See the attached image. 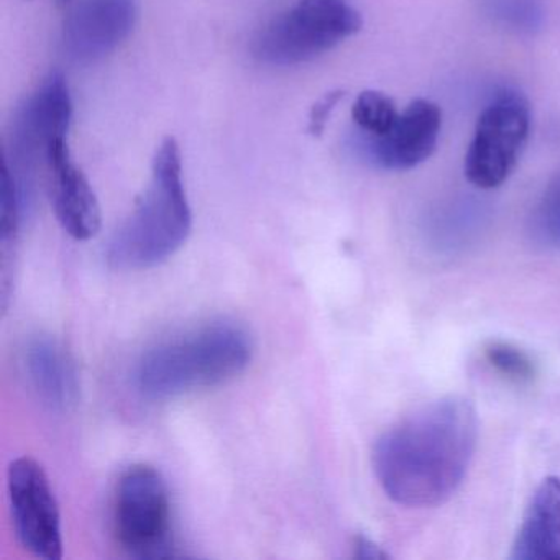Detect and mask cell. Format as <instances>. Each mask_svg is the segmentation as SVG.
I'll use <instances>...</instances> for the list:
<instances>
[{
  "label": "cell",
  "mask_w": 560,
  "mask_h": 560,
  "mask_svg": "<svg viewBox=\"0 0 560 560\" xmlns=\"http://www.w3.org/2000/svg\"><path fill=\"white\" fill-rule=\"evenodd\" d=\"M514 560H560V478L547 477L534 491L511 547Z\"/></svg>",
  "instance_id": "cell-12"
},
{
  "label": "cell",
  "mask_w": 560,
  "mask_h": 560,
  "mask_svg": "<svg viewBox=\"0 0 560 560\" xmlns=\"http://www.w3.org/2000/svg\"><path fill=\"white\" fill-rule=\"evenodd\" d=\"M362 25L349 0H298L258 32L252 54L270 67L310 63L359 34Z\"/></svg>",
  "instance_id": "cell-4"
},
{
  "label": "cell",
  "mask_w": 560,
  "mask_h": 560,
  "mask_svg": "<svg viewBox=\"0 0 560 560\" xmlns=\"http://www.w3.org/2000/svg\"><path fill=\"white\" fill-rule=\"evenodd\" d=\"M116 533L120 546L133 557L173 556L172 500L165 478L145 464L124 471L116 493Z\"/></svg>",
  "instance_id": "cell-5"
},
{
  "label": "cell",
  "mask_w": 560,
  "mask_h": 560,
  "mask_svg": "<svg viewBox=\"0 0 560 560\" xmlns=\"http://www.w3.org/2000/svg\"><path fill=\"white\" fill-rule=\"evenodd\" d=\"M483 357L488 365L510 382L530 383L537 375V366L529 353L514 343L491 340L483 347Z\"/></svg>",
  "instance_id": "cell-16"
},
{
  "label": "cell",
  "mask_w": 560,
  "mask_h": 560,
  "mask_svg": "<svg viewBox=\"0 0 560 560\" xmlns=\"http://www.w3.org/2000/svg\"><path fill=\"white\" fill-rule=\"evenodd\" d=\"M24 366L38 398L57 411L77 405L80 376L77 365L61 343L50 337H37L24 352Z\"/></svg>",
  "instance_id": "cell-11"
},
{
  "label": "cell",
  "mask_w": 560,
  "mask_h": 560,
  "mask_svg": "<svg viewBox=\"0 0 560 560\" xmlns=\"http://www.w3.org/2000/svg\"><path fill=\"white\" fill-rule=\"evenodd\" d=\"M353 556L357 559H386L388 553L383 552L378 544L373 542L372 539L365 536H357L355 544H353Z\"/></svg>",
  "instance_id": "cell-18"
},
{
  "label": "cell",
  "mask_w": 560,
  "mask_h": 560,
  "mask_svg": "<svg viewBox=\"0 0 560 560\" xmlns=\"http://www.w3.org/2000/svg\"><path fill=\"white\" fill-rule=\"evenodd\" d=\"M399 110L388 94L363 91L352 107V119L360 136L382 137L395 126Z\"/></svg>",
  "instance_id": "cell-14"
},
{
  "label": "cell",
  "mask_w": 560,
  "mask_h": 560,
  "mask_svg": "<svg viewBox=\"0 0 560 560\" xmlns=\"http://www.w3.org/2000/svg\"><path fill=\"white\" fill-rule=\"evenodd\" d=\"M477 439V412L468 399H435L380 435L373 447V471L395 503L438 506L464 481Z\"/></svg>",
  "instance_id": "cell-1"
},
{
  "label": "cell",
  "mask_w": 560,
  "mask_h": 560,
  "mask_svg": "<svg viewBox=\"0 0 560 560\" xmlns=\"http://www.w3.org/2000/svg\"><path fill=\"white\" fill-rule=\"evenodd\" d=\"M254 346L244 327L212 323L159 343L137 363L136 385L150 399H168L241 375Z\"/></svg>",
  "instance_id": "cell-3"
},
{
  "label": "cell",
  "mask_w": 560,
  "mask_h": 560,
  "mask_svg": "<svg viewBox=\"0 0 560 560\" xmlns=\"http://www.w3.org/2000/svg\"><path fill=\"white\" fill-rule=\"evenodd\" d=\"M8 498L15 536L38 559L63 557L61 514L50 478L31 457L15 458L8 468Z\"/></svg>",
  "instance_id": "cell-7"
},
{
  "label": "cell",
  "mask_w": 560,
  "mask_h": 560,
  "mask_svg": "<svg viewBox=\"0 0 560 560\" xmlns=\"http://www.w3.org/2000/svg\"><path fill=\"white\" fill-rule=\"evenodd\" d=\"M44 163L58 222L77 241H90L101 229L100 201L93 186L71 159L68 133L48 139Z\"/></svg>",
  "instance_id": "cell-10"
},
{
  "label": "cell",
  "mask_w": 560,
  "mask_h": 560,
  "mask_svg": "<svg viewBox=\"0 0 560 560\" xmlns=\"http://www.w3.org/2000/svg\"><path fill=\"white\" fill-rule=\"evenodd\" d=\"M136 21L137 0H80L65 22V51L74 63H96L129 38Z\"/></svg>",
  "instance_id": "cell-8"
},
{
  "label": "cell",
  "mask_w": 560,
  "mask_h": 560,
  "mask_svg": "<svg viewBox=\"0 0 560 560\" xmlns=\"http://www.w3.org/2000/svg\"><path fill=\"white\" fill-rule=\"evenodd\" d=\"M485 14L504 31L533 35L546 21L542 0H481Z\"/></svg>",
  "instance_id": "cell-13"
},
{
  "label": "cell",
  "mask_w": 560,
  "mask_h": 560,
  "mask_svg": "<svg viewBox=\"0 0 560 560\" xmlns=\"http://www.w3.org/2000/svg\"><path fill=\"white\" fill-rule=\"evenodd\" d=\"M529 132V103L516 91H498L478 116L465 153V178L480 189L503 185L516 168Z\"/></svg>",
  "instance_id": "cell-6"
},
{
  "label": "cell",
  "mask_w": 560,
  "mask_h": 560,
  "mask_svg": "<svg viewBox=\"0 0 560 560\" xmlns=\"http://www.w3.org/2000/svg\"><path fill=\"white\" fill-rule=\"evenodd\" d=\"M534 241L550 250H560V172L552 176L530 219Z\"/></svg>",
  "instance_id": "cell-15"
},
{
  "label": "cell",
  "mask_w": 560,
  "mask_h": 560,
  "mask_svg": "<svg viewBox=\"0 0 560 560\" xmlns=\"http://www.w3.org/2000/svg\"><path fill=\"white\" fill-rule=\"evenodd\" d=\"M441 129V107L432 101L416 100L399 113L395 126L385 136H360L359 147L373 165L389 172H406L431 159Z\"/></svg>",
  "instance_id": "cell-9"
},
{
  "label": "cell",
  "mask_w": 560,
  "mask_h": 560,
  "mask_svg": "<svg viewBox=\"0 0 560 560\" xmlns=\"http://www.w3.org/2000/svg\"><path fill=\"white\" fill-rule=\"evenodd\" d=\"M191 229L182 150L173 137H166L153 159L149 188L107 244V264L120 271L159 267L186 244Z\"/></svg>",
  "instance_id": "cell-2"
},
{
  "label": "cell",
  "mask_w": 560,
  "mask_h": 560,
  "mask_svg": "<svg viewBox=\"0 0 560 560\" xmlns=\"http://www.w3.org/2000/svg\"><path fill=\"white\" fill-rule=\"evenodd\" d=\"M343 96H346L343 91H330V93H327L326 96L320 97V100L314 104L313 109H311L310 127H307V132H310L311 136L316 137L324 132L330 114L339 106Z\"/></svg>",
  "instance_id": "cell-17"
}]
</instances>
